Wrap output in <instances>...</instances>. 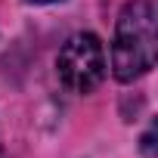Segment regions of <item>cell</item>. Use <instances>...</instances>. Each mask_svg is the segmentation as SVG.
Listing matches in <instances>:
<instances>
[{
    "label": "cell",
    "mask_w": 158,
    "mask_h": 158,
    "mask_svg": "<svg viewBox=\"0 0 158 158\" xmlns=\"http://www.w3.org/2000/svg\"><path fill=\"white\" fill-rule=\"evenodd\" d=\"M155 0H130L121 10L112 44V71L121 84L143 77L155 65Z\"/></svg>",
    "instance_id": "obj_1"
},
{
    "label": "cell",
    "mask_w": 158,
    "mask_h": 158,
    "mask_svg": "<svg viewBox=\"0 0 158 158\" xmlns=\"http://www.w3.org/2000/svg\"><path fill=\"white\" fill-rule=\"evenodd\" d=\"M59 68V81L71 90V93H90L102 84L106 77V53L96 34H71L56 59Z\"/></svg>",
    "instance_id": "obj_2"
},
{
    "label": "cell",
    "mask_w": 158,
    "mask_h": 158,
    "mask_svg": "<svg viewBox=\"0 0 158 158\" xmlns=\"http://www.w3.org/2000/svg\"><path fill=\"white\" fill-rule=\"evenodd\" d=\"M143 152H146V155H149V158H152V155H155V130H149V133H146V136H143Z\"/></svg>",
    "instance_id": "obj_3"
},
{
    "label": "cell",
    "mask_w": 158,
    "mask_h": 158,
    "mask_svg": "<svg viewBox=\"0 0 158 158\" xmlns=\"http://www.w3.org/2000/svg\"><path fill=\"white\" fill-rule=\"evenodd\" d=\"M28 3H59V0H28Z\"/></svg>",
    "instance_id": "obj_4"
}]
</instances>
